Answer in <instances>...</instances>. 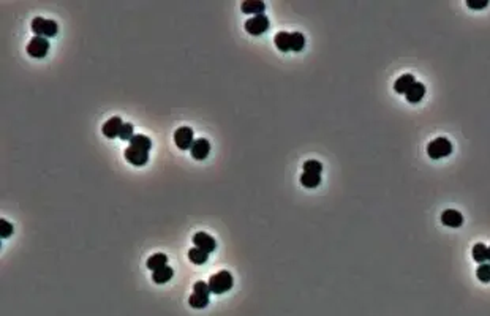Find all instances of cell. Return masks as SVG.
I'll return each instance as SVG.
<instances>
[{
    "instance_id": "obj_1",
    "label": "cell",
    "mask_w": 490,
    "mask_h": 316,
    "mask_svg": "<svg viewBox=\"0 0 490 316\" xmlns=\"http://www.w3.org/2000/svg\"><path fill=\"white\" fill-rule=\"evenodd\" d=\"M209 289H211V294H223L226 291H230L233 288V275L228 270H220L215 275H212L209 279Z\"/></svg>"
},
{
    "instance_id": "obj_2",
    "label": "cell",
    "mask_w": 490,
    "mask_h": 316,
    "mask_svg": "<svg viewBox=\"0 0 490 316\" xmlns=\"http://www.w3.org/2000/svg\"><path fill=\"white\" fill-rule=\"evenodd\" d=\"M451 152H452V143L444 136L435 138L427 144V153H429V157L433 160L448 157Z\"/></svg>"
},
{
    "instance_id": "obj_3",
    "label": "cell",
    "mask_w": 490,
    "mask_h": 316,
    "mask_svg": "<svg viewBox=\"0 0 490 316\" xmlns=\"http://www.w3.org/2000/svg\"><path fill=\"white\" fill-rule=\"evenodd\" d=\"M32 30H34L35 37H44V38H52L57 35L59 25L52 19H44V18H35L32 21Z\"/></svg>"
},
{
    "instance_id": "obj_4",
    "label": "cell",
    "mask_w": 490,
    "mask_h": 316,
    "mask_svg": "<svg viewBox=\"0 0 490 316\" xmlns=\"http://www.w3.org/2000/svg\"><path fill=\"white\" fill-rule=\"evenodd\" d=\"M49 51V41L44 37H34L27 44V54L35 59H43Z\"/></svg>"
},
{
    "instance_id": "obj_5",
    "label": "cell",
    "mask_w": 490,
    "mask_h": 316,
    "mask_svg": "<svg viewBox=\"0 0 490 316\" xmlns=\"http://www.w3.org/2000/svg\"><path fill=\"white\" fill-rule=\"evenodd\" d=\"M267 29H269V18L266 15L252 16L245 22V30L250 35H261V34H264Z\"/></svg>"
},
{
    "instance_id": "obj_6",
    "label": "cell",
    "mask_w": 490,
    "mask_h": 316,
    "mask_svg": "<svg viewBox=\"0 0 490 316\" xmlns=\"http://www.w3.org/2000/svg\"><path fill=\"white\" fill-rule=\"evenodd\" d=\"M174 143L179 147L180 150H188L192 149V146L195 143L193 139V130L190 127H180L174 133Z\"/></svg>"
},
{
    "instance_id": "obj_7",
    "label": "cell",
    "mask_w": 490,
    "mask_h": 316,
    "mask_svg": "<svg viewBox=\"0 0 490 316\" xmlns=\"http://www.w3.org/2000/svg\"><path fill=\"white\" fill-rule=\"evenodd\" d=\"M123 152H125V158L135 166H144L149 160V152L138 149L135 146H128Z\"/></svg>"
},
{
    "instance_id": "obj_8",
    "label": "cell",
    "mask_w": 490,
    "mask_h": 316,
    "mask_svg": "<svg viewBox=\"0 0 490 316\" xmlns=\"http://www.w3.org/2000/svg\"><path fill=\"white\" fill-rule=\"evenodd\" d=\"M193 243H195V247H198L202 251H206V253H212V251L215 250V247H217L215 239L212 236H209L207 233H202V231H199V233H196L193 236Z\"/></svg>"
},
{
    "instance_id": "obj_9",
    "label": "cell",
    "mask_w": 490,
    "mask_h": 316,
    "mask_svg": "<svg viewBox=\"0 0 490 316\" xmlns=\"http://www.w3.org/2000/svg\"><path fill=\"white\" fill-rule=\"evenodd\" d=\"M441 223L449 228H459L463 223V215L457 209H444L441 214Z\"/></svg>"
},
{
    "instance_id": "obj_10",
    "label": "cell",
    "mask_w": 490,
    "mask_h": 316,
    "mask_svg": "<svg viewBox=\"0 0 490 316\" xmlns=\"http://www.w3.org/2000/svg\"><path fill=\"white\" fill-rule=\"evenodd\" d=\"M192 157L195 160H206L209 157V152H211V144H209L207 139H195V143L192 146Z\"/></svg>"
},
{
    "instance_id": "obj_11",
    "label": "cell",
    "mask_w": 490,
    "mask_h": 316,
    "mask_svg": "<svg viewBox=\"0 0 490 316\" xmlns=\"http://www.w3.org/2000/svg\"><path fill=\"white\" fill-rule=\"evenodd\" d=\"M122 125H123L122 119H120V117H117V115H116V117H111L109 120L104 122V125H103V128H101V131H103V134H104V136H106V138L113 139V138H116V136H119Z\"/></svg>"
},
{
    "instance_id": "obj_12",
    "label": "cell",
    "mask_w": 490,
    "mask_h": 316,
    "mask_svg": "<svg viewBox=\"0 0 490 316\" xmlns=\"http://www.w3.org/2000/svg\"><path fill=\"white\" fill-rule=\"evenodd\" d=\"M240 10H242V13H245V15H252V16L264 15L266 3L261 2V0H244L242 5H240Z\"/></svg>"
},
{
    "instance_id": "obj_13",
    "label": "cell",
    "mask_w": 490,
    "mask_h": 316,
    "mask_svg": "<svg viewBox=\"0 0 490 316\" xmlns=\"http://www.w3.org/2000/svg\"><path fill=\"white\" fill-rule=\"evenodd\" d=\"M416 82V78L411 73H405L402 76H398L394 82V90L397 93H407L410 87Z\"/></svg>"
},
{
    "instance_id": "obj_14",
    "label": "cell",
    "mask_w": 490,
    "mask_h": 316,
    "mask_svg": "<svg viewBox=\"0 0 490 316\" xmlns=\"http://www.w3.org/2000/svg\"><path fill=\"white\" fill-rule=\"evenodd\" d=\"M424 95H426V86L419 81H416L413 86L410 87L408 92L405 93V96H407V100L410 103H419Z\"/></svg>"
},
{
    "instance_id": "obj_15",
    "label": "cell",
    "mask_w": 490,
    "mask_h": 316,
    "mask_svg": "<svg viewBox=\"0 0 490 316\" xmlns=\"http://www.w3.org/2000/svg\"><path fill=\"white\" fill-rule=\"evenodd\" d=\"M173 275H174L173 267L165 266V267H161L158 270H154L152 280H154V283H157V285H163V283H168L169 280H171Z\"/></svg>"
},
{
    "instance_id": "obj_16",
    "label": "cell",
    "mask_w": 490,
    "mask_h": 316,
    "mask_svg": "<svg viewBox=\"0 0 490 316\" xmlns=\"http://www.w3.org/2000/svg\"><path fill=\"white\" fill-rule=\"evenodd\" d=\"M274 41H275V46L280 51H283V53L291 51V34L290 32H278V34L275 35V38H274Z\"/></svg>"
},
{
    "instance_id": "obj_17",
    "label": "cell",
    "mask_w": 490,
    "mask_h": 316,
    "mask_svg": "<svg viewBox=\"0 0 490 316\" xmlns=\"http://www.w3.org/2000/svg\"><path fill=\"white\" fill-rule=\"evenodd\" d=\"M146 266H147V269L152 270V272H154V270H158L161 267L168 266V256L163 255V253H155V255H152L147 260Z\"/></svg>"
},
{
    "instance_id": "obj_18",
    "label": "cell",
    "mask_w": 490,
    "mask_h": 316,
    "mask_svg": "<svg viewBox=\"0 0 490 316\" xmlns=\"http://www.w3.org/2000/svg\"><path fill=\"white\" fill-rule=\"evenodd\" d=\"M300 184L307 188H315L321 184V174H313V172H302L300 174Z\"/></svg>"
},
{
    "instance_id": "obj_19",
    "label": "cell",
    "mask_w": 490,
    "mask_h": 316,
    "mask_svg": "<svg viewBox=\"0 0 490 316\" xmlns=\"http://www.w3.org/2000/svg\"><path fill=\"white\" fill-rule=\"evenodd\" d=\"M130 146H135V147H138V149L149 152L150 147H152V141H150L146 134H135V136L130 139Z\"/></svg>"
},
{
    "instance_id": "obj_20",
    "label": "cell",
    "mask_w": 490,
    "mask_h": 316,
    "mask_svg": "<svg viewBox=\"0 0 490 316\" xmlns=\"http://www.w3.org/2000/svg\"><path fill=\"white\" fill-rule=\"evenodd\" d=\"M207 258H209V253H206V251H202L199 250L198 247H193L188 250V260H190L193 264H204L207 261Z\"/></svg>"
},
{
    "instance_id": "obj_21",
    "label": "cell",
    "mask_w": 490,
    "mask_h": 316,
    "mask_svg": "<svg viewBox=\"0 0 490 316\" xmlns=\"http://www.w3.org/2000/svg\"><path fill=\"white\" fill-rule=\"evenodd\" d=\"M471 255H473V260L476 262H486L487 261V247L484 243H474L473 245V250H471Z\"/></svg>"
},
{
    "instance_id": "obj_22",
    "label": "cell",
    "mask_w": 490,
    "mask_h": 316,
    "mask_svg": "<svg viewBox=\"0 0 490 316\" xmlns=\"http://www.w3.org/2000/svg\"><path fill=\"white\" fill-rule=\"evenodd\" d=\"M188 304H190V307H193V308H206L207 304H209V296L193 293L190 297H188Z\"/></svg>"
},
{
    "instance_id": "obj_23",
    "label": "cell",
    "mask_w": 490,
    "mask_h": 316,
    "mask_svg": "<svg viewBox=\"0 0 490 316\" xmlns=\"http://www.w3.org/2000/svg\"><path fill=\"white\" fill-rule=\"evenodd\" d=\"M305 46V37L300 32H291V51L299 53Z\"/></svg>"
},
{
    "instance_id": "obj_24",
    "label": "cell",
    "mask_w": 490,
    "mask_h": 316,
    "mask_svg": "<svg viewBox=\"0 0 490 316\" xmlns=\"http://www.w3.org/2000/svg\"><path fill=\"white\" fill-rule=\"evenodd\" d=\"M302 167H304V172L321 174V171H323V165L319 163L318 160H307L305 163L302 165Z\"/></svg>"
},
{
    "instance_id": "obj_25",
    "label": "cell",
    "mask_w": 490,
    "mask_h": 316,
    "mask_svg": "<svg viewBox=\"0 0 490 316\" xmlns=\"http://www.w3.org/2000/svg\"><path fill=\"white\" fill-rule=\"evenodd\" d=\"M476 275L482 283H489L490 281V264L487 262H482L479 264L478 270H476Z\"/></svg>"
},
{
    "instance_id": "obj_26",
    "label": "cell",
    "mask_w": 490,
    "mask_h": 316,
    "mask_svg": "<svg viewBox=\"0 0 490 316\" xmlns=\"http://www.w3.org/2000/svg\"><path fill=\"white\" fill-rule=\"evenodd\" d=\"M11 234H13V224L8 220H5V218H0V237L6 239Z\"/></svg>"
},
{
    "instance_id": "obj_27",
    "label": "cell",
    "mask_w": 490,
    "mask_h": 316,
    "mask_svg": "<svg viewBox=\"0 0 490 316\" xmlns=\"http://www.w3.org/2000/svg\"><path fill=\"white\" fill-rule=\"evenodd\" d=\"M135 136L133 134V125L132 124H123L120 128V133H119V138L122 141H130Z\"/></svg>"
},
{
    "instance_id": "obj_28",
    "label": "cell",
    "mask_w": 490,
    "mask_h": 316,
    "mask_svg": "<svg viewBox=\"0 0 490 316\" xmlns=\"http://www.w3.org/2000/svg\"><path fill=\"white\" fill-rule=\"evenodd\" d=\"M193 293L209 296V294H211V289H209V283H206V281H196L195 286H193Z\"/></svg>"
},
{
    "instance_id": "obj_29",
    "label": "cell",
    "mask_w": 490,
    "mask_h": 316,
    "mask_svg": "<svg viewBox=\"0 0 490 316\" xmlns=\"http://www.w3.org/2000/svg\"><path fill=\"white\" fill-rule=\"evenodd\" d=\"M487 0H467V5L470 6V8H484V6H487Z\"/></svg>"
},
{
    "instance_id": "obj_30",
    "label": "cell",
    "mask_w": 490,
    "mask_h": 316,
    "mask_svg": "<svg viewBox=\"0 0 490 316\" xmlns=\"http://www.w3.org/2000/svg\"><path fill=\"white\" fill-rule=\"evenodd\" d=\"M487 261H490V247H487Z\"/></svg>"
}]
</instances>
